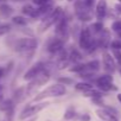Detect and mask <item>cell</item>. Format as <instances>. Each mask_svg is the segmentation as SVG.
Returning <instances> with one entry per match:
<instances>
[{"label": "cell", "mask_w": 121, "mask_h": 121, "mask_svg": "<svg viewBox=\"0 0 121 121\" xmlns=\"http://www.w3.org/2000/svg\"><path fill=\"white\" fill-rule=\"evenodd\" d=\"M75 115H76L75 108H74V107H69V108L65 110V113H64V119H65V120H73V119L75 117Z\"/></svg>", "instance_id": "484cf974"}, {"label": "cell", "mask_w": 121, "mask_h": 121, "mask_svg": "<svg viewBox=\"0 0 121 121\" xmlns=\"http://www.w3.org/2000/svg\"><path fill=\"white\" fill-rule=\"evenodd\" d=\"M63 13L64 12H63L62 7H59V6L53 7L44 18H42V22L38 26V31L39 32H45L49 27H51L52 25H55L57 23V20L63 16Z\"/></svg>", "instance_id": "7a4b0ae2"}, {"label": "cell", "mask_w": 121, "mask_h": 121, "mask_svg": "<svg viewBox=\"0 0 121 121\" xmlns=\"http://www.w3.org/2000/svg\"><path fill=\"white\" fill-rule=\"evenodd\" d=\"M91 102L96 106H102V107L104 106V102H103L102 97H94V99H91Z\"/></svg>", "instance_id": "d6a6232c"}, {"label": "cell", "mask_w": 121, "mask_h": 121, "mask_svg": "<svg viewBox=\"0 0 121 121\" xmlns=\"http://www.w3.org/2000/svg\"><path fill=\"white\" fill-rule=\"evenodd\" d=\"M83 96L86 97H90V99H94V97H103V93L100 91V90H95L94 88L88 90V91H84L83 93Z\"/></svg>", "instance_id": "44dd1931"}, {"label": "cell", "mask_w": 121, "mask_h": 121, "mask_svg": "<svg viewBox=\"0 0 121 121\" xmlns=\"http://www.w3.org/2000/svg\"><path fill=\"white\" fill-rule=\"evenodd\" d=\"M48 106H49V102H39L37 104H29L19 114V120H26L31 116H35L36 114H38L40 110H43Z\"/></svg>", "instance_id": "8992f818"}, {"label": "cell", "mask_w": 121, "mask_h": 121, "mask_svg": "<svg viewBox=\"0 0 121 121\" xmlns=\"http://www.w3.org/2000/svg\"><path fill=\"white\" fill-rule=\"evenodd\" d=\"M57 83L63 84V86H71V84H74V80L68 76H60L57 78Z\"/></svg>", "instance_id": "d4e9b609"}, {"label": "cell", "mask_w": 121, "mask_h": 121, "mask_svg": "<svg viewBox=\"0 0 121 121\" xmlns=\"http://www.w3.org/2000/svg\"><path fill=\"white\" fill-rule=\"evenodd\" d=\"M103 29H104V27H103V24H102V22H100V20H97L96 23H93V24L90 25V27H89L91 35H93V33L99 35V33H101V32L103 31Z\"/></svg>", "instance_id": "d6986e66"}, {"label": "cell", "mask_w": 121, "mask_h": 121, "mask_svg": "<svg viewBox=\"0 0 121 121\" xmlns=\"http://www.w3.org/2000/svg\"><path fill=\"white\" fill-rule=\"evenodd\" d=\"M67 1H69V3H71V1H74V0H67Z\"/></svg>", "instance_id": "ee69618b"}, {"label": "cell", "mask_w": 121, "mask_h": 121, "mask_svg": "<svg viewBox=\"0 0 121 121\" xmlns=\"http://www.w3.org/2000/svg\"><path fill=\"white\" fill-rule=\"evenodd\" d=\"M12 22H13V24H16L18 26H25V25H27V19L24 18L23 16H14L12 18Z\"/></svg>", "instance_id": "cb8c5ba5"}, {"label": "cell", "mask_w": 121, "mask_h": 121, "mask_svg": "<svg viewBox=\"0 0 121 121\" xmlns=\"http://www.w3.org/2000/svg\"><path fill=\"white\" fill-rule=\"evenodd\" d=\"M68 58L70 60V63H74L75 64V63H81V60L83 59V56H82V53L77 49L73 48L68 52Z\"/></svg>", "instance_id": "9a60e30c"}, {"label": "cell", "mask_w": 121, "mask_h": 121, "mask_svg": "<svg viewBox=\"0 0 121 121\" xmlns=\"http://www.w3.org/2000/svg\"><path fill=\"white\" fill-rule=\"evenodd\" d=\"M13 9H12V6H10L9 4H1L0 5V16L1 17H4V18H9V17H11L12 14H13Z\"/></svg>", "instance_id": "e0dca14e"}, {"label": "cell", "mask_w": 121, "mask_h": 121, "mask_svg": "<svg viewBox=\"0 0 121 121\" xmlns=\"http://www.w3.org/2000/svg\"><path fill=\"white\" fill-rule=\"evenodd\" d=\"M50 80V74L46 71H43L42 74H39L38 76H36L35 78H32L30 81V83L26 87V94H32L35 93L38 88H40L42 86H44L48 81Z\"/></svg>", "instance_id": "5b68a950"}, {"label": "cell", "mask_w": 121, "mask_h": 121, "mask_svg": "<svg viewBox=\"0 0 121 121\" xmlns=\"http://www.w3.org/2000/svg\"><path fill=\"white\" fill-rule=\"evenodd\" d=\"M95 84L101 91H112L117 88L113 84V76L110 74H104L97 78H95Z\"/></svg>", "instance_id": "ba28073f"}, {"label": "cell", "mask_w": 121, "mask_h": 121, "mask_svg": "<svg viewBox=\"0 0 121 121\" xmlns=\"http://www.w3.org/2000/svg\"><path fill=\"white\" fill-rule=\"evenodd\" d=\"M93 88H94V87H93L89 82H78V83L75 84V89H76L77 91H82V93L88 91V90H90V89H93Z\"/></svg>", "instance_id": "ffe728a7"}, {"label": "cell", "mask_w": 121, "mask_h": 121, "mask_svg": "<svg viewBox=\"0 0 121 121\" xmlns=\"http://www.w3.org/2000/svg\"><path fill=\"white\" fill-rule=\"evenodd\" d=\"M114 9H115V12H116L117 14H120V16H121V4H120V3H119V4H116Z\"/></svg>", "instance_id": "d590c367"}, {"label": "cell", "mask_w": 121, "mask_h": 121, "mask_svg": "<svg viewBox=\"0 0 121 121\" xmlns=\"http://www.w3.org/2000/svg\"><path fill=\"white\" fill-rule=\"evenodd\" d=\"M107 11H108L107 1L106 0H99L96 6H95V16H96V18L100 22L102 19H104V17L107 16Z\"/></svg>", "instance_id": "4fadbf2b"}, {"label": "cell", "mask_w": 121, "mask_h": 121, "mask_svg": "<svg viewBox=\"0 0 121 121\" xmlns=\"http://www.w3.org/2000/svg\"><path fill=\"white\" fill-rule=\"evenodd\" d=\"M64 48V42L60 40L59 38L55 37V38H51L49 42H48V45H46V50L52 53V55H56L57 52H59Z\"/></svg>", "instance_id": "7c38bea8"}, {"label": "cell", "mask_w": 121, "mask_h": 121, "mask_svg": "<svg viewBox=\"0 0 121 121\" xmlns=\"http://www.w3.org/2000/svg\"><path fill=\"white\" fill-rule=\"evenodd\" d=\"M44 67H45V63L44 62H38L36 64H33L24 75V80L25 81H31L32 78H35L36 76H38L39 74H42L44 71Z\"/></svg>", "instance_id": "30bf717a"}, {"label": "cell", "mask_w": 121, "mask_h": 121, "mask_svg": "<svg viewBox=\"0 0 121 121\" xmlns=\"http://www.w3.org/2000/svg\"><path fill=\"white\" fill-rule=\"evenodd\" d=\"M38 46V40L32 38V37H26V38H20L16 40L13 48L17 52H29L33 51Z\"/></svg>", "instance_id": "3957f363"}, {"label": "cell", "mask_w": 121, "mask_h": 121, "mask_svg": "<svg viewBox=\"0 0 121 121\" xmlns=\"http://www.w3.org/2000/svg\"><path fill=\"white\" fill-rule=\"evenodd\" d=\"M27 121H37V117H32V119H30V120H27Z\"/></svg>", "instance_id": "ab89813d"}, {"label": "cell", "mask_w": 121, "mask_h": 121, "mask_svg": "<svg viewBox=\"0 0 121 121\" xmlns=\"http://www.w3.org/2000/svg\"><path fill=\"white\" fill-rule=\"evenodd\" d=\"M112 50H121V39H114L109 43Z\"/></svg>", "instance_id": "f1b7e54d"}, {"label": "cell", "mask_w": 121, "mask_h": 121, "mask_svg": "<svg viewBox=\"0 0 121 121\" xmlns=\"http://www.w3.org/2000/svg\"><path fill=\"white\" fill-rule=\"evenodd\" d=\"M26 88H24V87H20V88H18L16 91H14V95H13V99H14V101L16 102H22L25 97H26Z\"/></svg>", "instance_id": "ac0fdd59"}, {"label": "cell", "mask_w": 121, "mask_h": 121, "mask_svg": "<svg viewBox=\"0 0 121 121\" xmlns=\"http://www.w3.org/2000/svg\"><path fill=\"white\" fill-rule=\"evenodd\" d=\"M116 97H117V101L121 103V93H120V94H117V95H116Z\"/></svg>", "instance_id": "74e56055"}, {"label": "cell", "mask_w": 121, "mask_h": 121, "mask_svg": "<svg viewBox=\"0 0 121 121\" xmlns=\"http://www.w3.org/2000/svg\"><path fill=\"white\" fill-rule=\"evenodd\" d=\"M93 42H94V38H93V35H91L89 27H83L80 32V36H78L80 48L87 51L90 48V45L93 44Z\"/></svg>", "instance_id": "9c48e42d"}, {"label": "cell", "mask_w": 121, "mask_h": 121, "mask_svg": "<svg viewBox=\"0 0 121 121\" xmlns=\"http://www.w3.org/2000/svg\"><path fill=\"white\" fill-rule=\"evenodd\" d=\"M4 1H6V0H0V3H4Z\"/></svg>", "instance_id": "7bdbcfd3"}, {"label": "cell", "mask_w": 121, "mask_h": 121, "mask_svg": "<svg viewBox=\"0 0 121 121\" xmlns=\"http://www.w3.org/2000/svg\"><path fill=\"white\" fill-rule=\"evenodd\" d=\"M67 93V88L63 84H59V83H55V84H51L46 89L42 90L39 94H37L33 99L35 102H39L44 99H48V97H60L65 95Z\"/></svg>", "instance_id": "6da1fadb"}, {"label": "cell", "mask_w": 121, "mask_h": 121, "mask_svg": "<svg viewBox=\"0 0 121 121\" xmlns=\"http://www.w3.org/2000/svg\"><path fill=\"white\" fill-rule=\"evenodd\" d=\"M117 1H119V3H120V4H121V0H117Z\"/></svg>", "instance_id": "f6af8a7d"}, {"label": "cell", "mask_w": 121, "mask_h": 121, "mask_svg": "<svg viewBox=\"0 0 121 121\" xmlns=\"http://www.w3.org/2000/svg\"><path fill=\"white\" fill-rule=\"evenodd\" d=\"M81 121H90V115L89 114H83L81 116Z\"/></svg>", "instance_id": "e575fe53"}, {"label": "cell", "mask_w": 121, "mask_h": 121, "mask_svg": "<svg viewBox=\"0 0 121 121\" xmlns=\"http://www.w3.org/2000/svg\"><path fill=\"white\" fill-rule=\"evenodd\" d=\"M5 74H6V69H4V68H0V80H1V78L5 76Z\"/></svg>", "instance_id": "8d00e7d4"}, {"label": "cell", "mask_w": 121, "mask_h": 121, "mask_svg": "<svg viewBox=\"0 0 121 121\" xmlns=\"http://www.w3.org/2000/svg\"><path fill=\"white\" fill-rule=\"evenodd\" d=\"M117 35H119V37L121 38V31H120V32H117Z\"/></svg>", "instance_id": "60d3db41"}, {"label": "cell", "mask_w": 121, "mask_h": 121, "mask_svg": "<svg viewBox=\"0 0 121 121\" xmlns=\"http://www.w3.org/2000/svg\"><path fill=\"white\" fill-rule=\"evenodd\" d=\"M35 11V9H33V6L32 5H30V4H26V5H24L23 6V9H22V13L23 14H25V16H27V17H31V14H32V12Z\"/></svg>", "instance_id": "4316f807"}, {"label": "cell", "mask_w": 121, "mask_h": 121, "mask_svg": "<svg viewBox=\"0 0 121 121\" xmlns=\"http://www.w3.org/2000/svg\"><path fill=\"white\" fill-rule=\"evenodd\" d=\"M11 31V25L10 24H0V36L7 35Z\"/></svg>", "instance_id": "83f0119b"}, {"label": "cell", "mask_w": 121, "mask_h": 121, "mask_svg": "<svg viewBox=\"0 0 121 121\" xmlns=\"http://www.w3.org/2000/svg\"><path fill=\"white\" fill-rule=\"evenodd\" d=\"M102 63H103V69L108 74H112V73H114L116 70L114 57L109 52H103L102 53Z\"/></svg>", "instance_id": "8fae6325"}, {"label": "cell", "mask_w": 121, "mask_h": 121, "mask_svg": "<svg viewBox=\"0 0 121 121\" xmlns=\"http://www.w3.org/2000/svg\"><path fill=\"white\" fill-rule=\"evenodd\" d=\"M75 14L81 22H90L93 19V14L90 10L84 5L83 0H76L75 5H74Z\"/></svg>", "instance_id": "52a82bcc"}, {"label": "cell", "mask_w": 121, "mask_h": 121, "mask_svg": "<svg viewBox=\"0 0 121 121\" xmlns=\"http://www.w3.org/2000/svg\"><path fill=\"white\" fill-rule=\"evenodd\" d=\"M32 3H33L35 5H37V6L39 7V6H44V5H48V4H50L51 1H50V0H32Z\"/></svg>", "instance_id": "1f68e13d"}, {"label": "cell", "mask_w": 121, "mask_h": 121, "mask_svg": "<svg viewBox=\"0 0 121 121\" xmlns=\"http://www.w3.org/2000/svg\"><path fill=\"white\" fill-rule=\"evenodd\" d=\"M55 25H56V29H55L56 37H57V38H59L60 40H63V42L65 43V42L68 40V38H69L70 32H69L68 19L65 18L64 13H63V16H62V17H60V18L57 20V23H56Z\"/></svg>", "instance_id": "277c9868"}, {"label": "cell", "mask_w": 121, "mask_h": 121, "mask_svg": "<svg viewBox=\"0 0 121 121\" xmlns=\"http://www.w3.org/2000/svg\"><path fill=\"white\" fill-rule=\"evenodd\" d=\"M14 3H23V1H26V0H12Z\"/></svg>", "instance_id": "f35d334b"}, {"label": "cell", "mask_w": 121, "mask_h": 121, "mask_svg": "<svg viewBox=\"0 0 121 121\" xmlns=\"http://www.w3.org/2000/svg\"><path fill=\"white\" fill-rule=\"evenodd\" d=\"M112 30H113L114 32H116V33L121 31V19H117V20L113 22V24H112Z\"/></svg>", "instance_id": "f546056e"}, {"label": "cell", "mask_w": 121, "mask_h": 121, "mask_svg": "<svg viewBox=\"0 0 121 121\" xmlns=\"http://www.w3.org/2000/svg\"><path fill=\"white\" fill-rule=\"evenodd\" d=\"M13 107H14V102L12 100H4L0 102V110H3V112H7L9 109Z\"/></svg>", "instance_id": "7402d4cb"}, {"label": "cell", "mask_w": 121, "mask_h": 121, "mask_svg": "<svg viewBox=\"0 0 121 121\" xmlns=\"http://www.w3.org/2000/svg\"><path fill=\"white\" fill-rule=\"evenodd\" d=\"M1 90H3V87H1V86H0V93H1Z\"/></svg>", "instance_id": "b9f144b4"}, {"label": "cell", "mask_w": 121, "mask_h": 121, "mask_svg": "<svg viewBox=\"0 0 121 121\" xmlns=\"http://www.w3.org/2000/svg\"><path fill=\"white\" fill-rule=\"evenodd\" d=\"M100 68H101V64H100L99 59H93V60H89L88 63H86V70L87 71L96 73V71L100 70Z\"/></svg>", "instance_id": "2e32d148"}, {"label": "cell", "mask_w": 121, "mask_h": 121, "mask_svg": "<svg viewBox=\"0 0 121 121\" xmlns=\"http://www.w3.org/2000/svg\"><path fill=\"white\" fill-rule=\"evenodd\" d=\"M83 3H84V5L90 10V9H93L94 5H95V0H83Z\"/></svg>", "instance_id": "836d02e7"}, {"label": "cell", "mask_w": 121, "mask_h": 121, "mask_svg": "<svg viewBox=\"0 0 121 121\" xmlns=\"http://www.w3.org/2000/svg\"><path fill=\"white\" fill-rule=\"evenodd\" d=\"M84 70H86V64L84 63H75L71 68H69L70 73H76V74H81Z\"/></svg>", "instance_id": "603a6c76"}, {"label": "cell", "mask_w": 121, "mask_h": 121, "mask_svg": "<svg viewBox=\"0 0 121 121\" xmlns=\"http://www.w3.org/2000/svg\"><path fill=\"white\" fill-rule=\"evenodd\" d=\"M96 115L102 120V121H119L117 116L110 114L108 110H106L104 108L102 109H96Z\"/></svg>", "instance_id": "5bb4252c"}, {"label": "cell", "mask_w": 121, "mask_h": 121, "mask_svg": "<svg viewBox=\"0 0 121 121\" xmlns=\"http://www.w3.org/2000/svg\"><path fill=\"white\" fill-rule=\"evenodd\" d=\"M113 57L117 60V63L121 65V50H113Z\"/></svg>", "instance_id": "4dcf8cb0"}]
</instances>
